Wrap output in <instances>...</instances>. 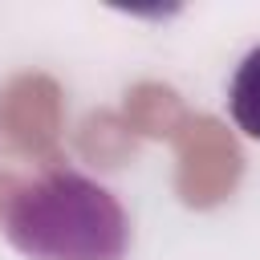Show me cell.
Returning a JSON list of instances; mask_svg holds the SVG:
<instances>
[{"mask_svg":"<svg viewBox=\"0 0 260 260\" xmlns=\"http://www.w3.org/2000/svg\"><path fill=\"white\" fill-rule=\"evenodd\" d=\"M228 110H232V122L260 142V45L236 65L228 85Z\"/></svg>","mask_w":260,"mask_h":260,"instance_id":"2","label":"cell"},{"mask_svg":"<svg viewBox=\"0 0 260 260\" xmlns=\"http://www.w3.org/2000/svg\"><path fill=\"white\" fill-rule=\"evenodd\" d=\"M4 236L28 260H122L130 248L122 203L77 171L20 183L4 203Z\"/></svg>","mask_w":260,"mask_h":260,"instance_id":"1","label":"cell"}]
</instances>
